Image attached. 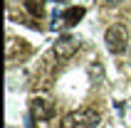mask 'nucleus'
I'll return each mask as SVG.
<instances>
[{
	"instance_id": "nucleus-5",
	"label": "nucleus",
	"mask_w": 131,
	"mask_h": 128,
	"mask_svg": "<svg viewBox=\"0 0 131 128\" xmlns=\"http://www.w3.org/2000/svg\"><path fill=\"white\" fill-rule=\"evenodd\" d=\"M84 12H87V10H84V7H82V5L67 7L64 12H62V20H64L67 25H77V22H79L82 17H84Z\"/></svg>"
},
{
	"instance_id": "nucleus-1",
	"label": "nucleus",
	"mask_w": 131,
	"mask_h": 128,
	"mask_svg": "<svg viewBox=\"0 0 131 128\" xmlns=\"http://www.w3.org/2000/svg\"><path fill=\"white\" fill-rule=\"evenodd\" d=\"M102 116L94 108H79V111H72V113L64 116V121L59 123V128H94L99 126Z\"/></svg>"
},
{
	"instance_id": "nucleus-4",
	"label": "nucleus",
	"mask_w": 131,
	"mask_h": 128,
	"mask_svg": "<svg viewBox=\"0 0 131 128\" xmlns=\"http://www.w3.org/2000/svg\"><path fill=\"white\" fill-rule=\"evenodd\" d=\"M77 49H79V42H77L74 37H69V35L59 37L57 42H54V54H57L59 59H69Z\"/></svg>"
},
{
	"instance_id": "nucleus-7",
	"label": "nucleus",
	"mask_w": 131,
	"mask_h": 128,
	"mask_svg": "<svg viewBox=\"0 0 131 128\" xmlns=\"http://www.w3.org/2000/svg\"><path fill=\"white\" fill-rule=\"evenodd\" d=\"M104 3H109V5H116V3H121V0H104Z\"/></svg>"
},
{
	"instance_id": "nucleus-3",
	"label": "nucleus",
	"mask_w": 131,
	"mask_h": 128,
	"mask_svg": "<svg viewBox=\"0 0 131 128\" xmlns=\"http://www.w3.org/2000/svg\"><path fill=\"white\" fill-rule=\"evenodd\" d=\"M30 111H32V116H35L37 121H50L52 116L57 113L54 104H52V101H47V99H32Z\"/></svg>"
},
{
	"instance_id": "nucleus-6",
	"label": "nucleus",
	"mask_w": 131,
	"mask_h": 128,
	"mask_svg": "<svg viewBox=\"0 0 131 128\" xmlns=\"http://www.w3.org/2000/svg\"><path fill=\"white\" fill-rule=\"evenodd\" d=\"M27 7H30L35 15H42V7H37V5H35V0H27Z\"/></svg>"
},
{
	"instance_id": "nucleus-2",
	"label": "nucleus",
	"mask_w": 131,
	"mask_h": 128,
	"mask_svg": "<svg viewBox=\"0 0 131 128\" xmlns=\"http://www.w3.org/2000/svg\"><path fill=\"white\" fill-rule=\"evenodd\" d=\"M104 42H106V49L111 54H121L126 49V44H129V30L124 25H111L106 30V35H104Z\"/></svg>"
}]
</instances>
